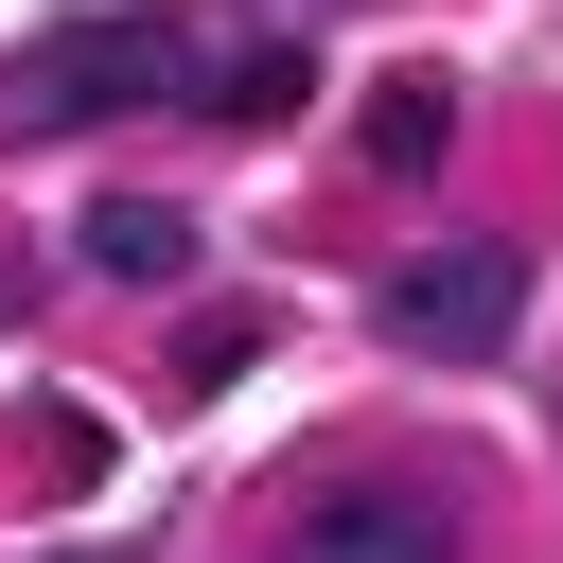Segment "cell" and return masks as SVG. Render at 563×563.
I'll return each mask as SVG.
<instances>
[{"instance_id": "4", "label": "cell", "mask_w": 563, "mask_h": 563, "mask_svg": "<svg viewBox=\"0 0 563 563\" xmlns=\"http://www.w3.org/2000/svg\"><path fill=\"white\" fill-rule=\"evenodd\" d=\"M299 88H317V53H299V35H229V53H194V88H176V106H211V123H282Z\"/></svg>"}, {"instance_id": "1", "label": "cell", "mask_w": 563, "mask_h": 563, "mask_svg": "<svg viewBox=\"0 0 563 563\" xmlns=\"http://www.w3.org/2000/svg\"><path fill=\"white\" fill-rule=\"evenodd\" d=\"M176 88H194V53H176L158 18H88V35L18 53L0 123H18V141H70V123H106V106H176Z\"/></svg>"}, {"instance_id": "5", "label": "cell", "mask_w": 563, "mask_h": 563, "mask_svg": "<svg viewBox=\"0 0 563 563\" xmlns=\"http://www.w3.org/2000/svg\"><path fill=\"white\" fill-rule=\"evenodd\" d=\"M88 264L106 282H194V211L176 194H88Z\"/></svg>"}, {"instance_id": "2", "label": "cell", "mask_w": 563, "mask_h": 563, "mask_svg": "<svg viewBox=\"0 0 563 563\" xmlns=\"http://www.w3.org/2000/svg\"><path fill=\"white\" fill-rule=\"evenodd\" d=\"M510 317H528V264H510V246H422V264L387 282V334H405L422 369H493Z\"/></svg>"}, {"instance_id": "3", "label": "cell", "mask_w": 563, "mask_h": 563, "mask_svg": "<svg viewBox=\"0 0 563 563\" xmlns=\"http://www.w3.org/2000/svg\"><path fill=\"white\" fill-rule=\"evenodd\" d=\"M282 563H457V528H440V493L352 475V493H317V510L282 528Z\"/></svg>"}, {"instance_id": "6", "label": "cell", "mask_w": 563, "mask_h": 563, "mask_svg": "<svg viewBox=\"0 0 563 563\" xmlns=\"http://www.w3.org/2000/svg\"><path fill=\"white\" fill-rule=\"evenodd\" d=\"M440 141H457V88H440V70H387V88H369V158H387V176H440Z\"/></svg>"}]
</instances>
